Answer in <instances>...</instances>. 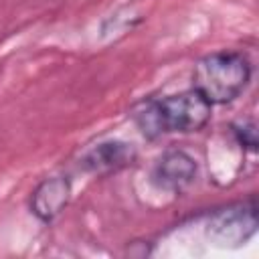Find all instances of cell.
<instances>
[{
    "label": "cell",
    "instance_id": "cell-7",
    "mask_svg": "<svg viewBox=\"0 0 259 259\" xmlns=\"http://www.w3.org/2000/svg\"><path fill=\"white\" fill-rule=\"evenodd\" d=\"M231 134L235 138V142L247 150V152H257L259 140H257V125L253 119H243V121H235L231 125Z\"/></svg>",
    "mask_w": 259,
    "mask_h": 259
},
{
    "label": "cell",
    "instance_id": "cell-1",
    "mask_svg": "<svg viewBox=\"0 0 259 259\" xmlns=\"http://www.w3.org/2000/svg\"><path fill=\"white\" fill-rule=\"evenodd\" d=\"M253 65L241 51H217L196 61L192 71V89L210 105L235 101L249 85Z\"/></svg>",
    "mask_w": 259,
    "mask_h": 259
},
{
    "label": "cell",
    "instance_id": "cell-4",
    "mask_svg": "<svg viewBox=\"0 0 259 259\" xmlns=\"http://www.w3.org/2000/svg\"><path fill=\"white\" fill-rule=\"evenodd\" d=\"M138 160V150L134 144L125 140H103L85 150V154L79 160L81 170L93 176H109L119 170H125L134 166Z\"/></svg>",
    "mask_w": 259,
    "mask_h": 259
},
{
    "label": "cell",
    "instance_id": "cell-6",
    "mask_svg": "<svg viewBox=\"0 0 259 259\" xmlns=\"http://www.w3.org/2000/svg\"><path fill=\"white\" fill-rule=\"evenodd\" d=\"M71 194H73V186L67 176L42 178L30 192L28 208L40 223L49 225L67 208Z\"/></svg>",
    "mask_w": 259,
    "mask_h": 259
},
{
    "label": "cell",
    "instance_id": "cell-2",
    "mask_svg": "<svg viewBox=\"0 0 259 259\" xmlns=\"http://www.w3.org/2000/svg\"><path fill=\"white\" fill-rule=\"evenodd\" d=\"M156 111L162 136L200 132L212 117V105L196 89H186L156 99Z\"/></svg>",
    "mask_w": 259,
    "mask_h": 259
},
{
    "label": "cell",
    "instance_id": "cell-5",
    "mask_svg": "<svg viewBox=\"0 0 259 259\" xmlns=\"http://www.w3.org/2000/svg\"><path fill=\"white\" fill-rule=\"evenodd\" d=\"M198 176V162L186 150H166L152 168V182L166 192H184Z\"/></svg>",
    "mask_w": 259,
    "mask_h": 259
},
{
    "label": "cell",
    "instance_id": "cell-3",
    "mask_svg": "<svg viewBox=\"0 0 259 259\" xmlns=\"http://www.w3.org/2000/svg\"><path fill=\"white\" fill-rule=\"evenodd\" d=\"M257 233V202L249 196L243 202L214 210L206 223V237L219 249H239Z\"/></svg>",
    "mask_w": 259,
    "mask_h": 259
}]
</instances>
